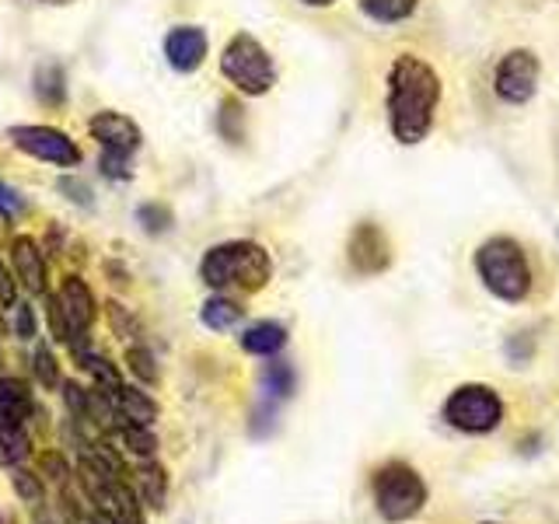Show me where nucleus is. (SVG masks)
I'll return each mask as SVG.
<instances>
[{
    "mask_svg": "<svg viewBox=\"0 0 559 524\" xmlns=\"http://www.w3.org/2000/svg\"><path fill=\"white\" fill-rule=\"evenodd\" d=\"M11 262H14V276L22 279V284L46 297L49 290V270H46V255H43V245L28 238V235H17L11 238Z\"/></svg>",
    "mask_w": 559,
    "mask_h": 524,
    "instance_id": "obj_13",
    "label": "nucleus"
},
{
    "mask_svg": "<svg viewBox=\"0 0 559 524\" xmlns=\"http://www.w3.org/2000/svg\"><path fill=\"white\" fill-rule=\"evenodd\" d=\"M538 74H542V63H538V57L532 49H511L497 63L493 92L507 105H524V102H532L535 92H538Z\"/></svg>",
    "mask_w": 559,
    "mask_h": 524,
    "instance_id": "obj_8",
    "label": "nucleus"
},
{
    "mask_svg": "<svg viewBox=\"0 0 559 524\" xmlns=\"http://www.w3.org/2000/svg\"><path fill=\"white\" fill-rule=\"evenodd\" d=\"M221 74L231 81L241 95H249V98L266 95L270 87L276 84V67H273L270 49L262 46L255 35H249V32L231 35V43L224 46V52H221Z\"/></svg>",
    "mask_w": 559,
    "mask_h": 524,
    "instance_id": "obj_4",
    "label": "nucleus"
},
{
    "mask_svg": "<svg viewBox=\"0 0 559 524\" xmlns=\"http://www.w3.org/2000/svg\"><path fill=\"white\" fill-rule=\"evenodd\" d=\"M206 49H210V39L200 25H175L165 35V60L171 70H179V74L200 70L206 60Z\"/></svg>",
    "mask_w": 559,
    "mask_h": 524,
    "instance_id": "obj_11",
    "label": "nucleus"
},
{
    "mask_svg": "<svg viewBox=\"0 0 559 524\" xmlns=\"http://www.w3.org/2000/svg\"><path fill=\"white\" fill-rule=\"evenodd\" d=\"M11 486H14V493L22 497L28 507H39L43 500H46V489H43V479L35 476V472H28V468H11Z\"/></svg>",
    "mask_w": 559,
    "mask_h": 524,
    "instance_id": "obj_29",
    "label": "nucleus"
},
{
    "mask_svg": "<svg viewBox=\"0 0 559 524\" xmlns=\"http://www.w3.org/2000/svg\"><path fill=\"white\" fill-rule=\"evenodd\" d=\"M95 511H105L109 517H116L119 524H144V511H147V507L140 503L136 489L127 479H119V483H112L95 500Z\"/></svg>",
    "mask_w": 559,
    "mask_h": 524,
    "instance_id": "obj_15",
    "label": "nucleus"
},
{
    "mask_svg": "<svg viewBox=\"0 0 559 524\" xmlns=\"http://www.w3.org/2000/svg\"><path fill=\"white\" fill-rule=\"evenodd\" d=\"M39 4H52V8H60V4H70V0H39Z\"/></svg>",
    "mask_w": 559,
    "mask_h": 524,
    "instance_id": "obj_41",
    "label": "nucleus"
},
{
    "mask_svg": "<svg viewBox=\"0 0 559 524\" xmlns=\"http://www.w3.org/2000/svg\"><path fill=\"white\" fill-rule=\"evenodd\" d=\"M35 413L32 384L25 378H0V430L25 427Z\"/></svg>",
    "mask_w": 559,
    "mask_h": 524,
    "instance_id": "obj_14",
    "label": "nucleus"
},
{
    "mask_svg": "<svg viewBox=\"0 0 559 524\" xmlns=\"http://www.w3.org/2000/svg\"><path fill=\"white\" fill-rule=\"evenodd\" d=\"M130 157L133 154H119V151H102V175L105 179H133V168H130Z\"/></svg>",
    "mask_w": 559,
    "mask_h": 524,
    "instance_id": "obj_34",
    "label": "nucleus"
},
{
    "mask_svg": "<svg viewBox=\"0 0 559 524\" xmlns=\"http://www.w3.org/2000/svg\"><path fill=\"white\" fill-rule=\"evenodd\" d=\"M360 8L378 25H399L416 14L419 0H360Z\"/></svg>",
    "mask_w": 559,
    "mask_h": 524,
    "instance_id": "obj_21",
    "label": "nucleus"
},
{
    "mask_svg": "<svg viewBox=\"0 0 559 524\" xmlns=\"http://www.w3.org/2000/svg\"><path fill=\"white\" fill-rule=\"evenodd\" d=\"M287 346V329L280 322H255L241 332V349L252 357H276Z\"/></svg>",
    "mask_w": 559,
    "mask_h": 524,
    "instance_id": "obj_18",
    "label": "nucleus"
},
{
    "mask_svg": "<svg viewBox=\"0 0 559 524\" xmlns=\"http://www.w3.org/2000/svg\"><path fill=\"white\" fill-rule=\"evenodd\" d=\"M87 524H119L116 517H109L105 511H92V517H87Z\"/></svg>",
    "mask_w": 559,
    "mask_h": 524,
    "instance_id": "obj_39",
    "label": "nucleus"
},
{
    "mask_svg": "<svg viewBox=\"0 0 559 524\" xmlns=\"http://www.w3.org/2000/svg\"><path fill=\"white\" fill-rule=\"evenodd\" d=\"M57 186H60L63 196H70L78 206H92V189H87L81 179H70V175H67V179H60Z\"/></svg>",
    "mask_w": 559,
    "mask_h": 524,
    "instance_id": "obj_37",
    "label": "nucleus"
},
{
    "mask_svg": "<svg viewBox=\"0 0 559 524\" xmlns=\"http://www.w3.org/2000/svg\"><path fill=\"white\" fill-rule=\"evenodd\" d=\"M241 319H245V308L238 301H231V297H224V294H214L200 308V322L206 329H214V332H231Z\"/></svg>",
    "mask_w": 559,
    "mask_h": 524,
    "instance_id": "obj_20",
    "label": "nucleus"
},
{
    "mask_svg": "<svg viewBox=\"0 0 559 524\" xmlns=\"http://www.w3.org/2000/svg\"><path fill=\"white\" fill-rule=\"evenodd\" d=\"M57 301H60V308L67 314L70 329H74L81 340H87V329H92L95 319H98V301H95V290L87 287V279H81L74 273L63 276Z\"/></svg>",
    "mask_w": 559,
    "mask_h": 524,
    "instance_id": "obj_12",
    "label": "nucleus"
},
{
    "mask_svg": "<svg viewBox=\"0 0 559 524\" xmlns=\"http://www.w3.org/2000/svg\"><path fill=\"white\" fill-rule=\"evenodd\" d=\"M14 336L32 343L35 336H39V319H35V305L28 301H17L14 305Z\"/></svg>",
    "mask_w": 559,
    "mask_h": 524,
    "instance_id": "obj_32",
    "label": "nucleus"
},
{
    "mask_svg": "<svg viewBox=\"0 0 559 524\" xmlns=\"http://www.w3.org/2000/svg\"><path fill=\"white\" fill-rule=\"evenodd\" d=\"M441 95V74L416 52H399L389 67V127L399 144L413 147L427 140Z\"/></svg>",
    "mask_w": 559,
    "mask_h": 524,
    "instance_id": "obj_1",
    "label": "nucleus"
},
{
    "mask_svg": "<svg viewBox=\"0 0 559 524\" xmlns=\"http://www.w3.org/2000/svg\"><path fill=\"white\" fill-rule=\"evenodd\" d=\"M28 210V203H25V196L17 192L14 186H8V182H0V217H17V214H25Z\"/></svg>",
    "mask_w": 559,
    "mask_h": 524,
    "instance_id": "obj_35",
    "label": "nucleus"
},
{
    "mask_svg": "<svg viewBox=\"0 0 559 524\" xmlns=\"http://www.w3.org/2000/svg\"><path fill=\"white\" fill-rule=\"evenodd\" d=\"M78 367L81 371L92 374L95 384H102V389H119L122 384V374H119V364H112L109 357H102V354H92V349H78Z\"/></svg>",
    "mask_w": 559,
    "mask_h": 524,
    "instance_id": "obj_22",
    "label": "nucleus"
},
{
    "mask_svg": "<svg viewBox=\"0 0 559 524\" xmlns=\"http://www.w3.org/2000/svg\"><path fill=\"white\" fill-rule=\"evenodd\" d=\"M112 437H116V441H119L122 448H127L130 454H136V458H154V454H157V437H154L151 427L127 424L122 430H116Z\"/></svg>",
    "mask_w": 559,
    "mask_h": 524,
    "instance_id": "obj_24",
    "label": "nucleus"
},
{
    "mask_svg": "<svg viewBox=\"0 0 559 524\" xmlns=\"http://www.w3.org/2000/svg\"><path fill=\"white\" fill-rule=\"evenodd\" d=\"M39 476L52 479V483H67L70 479V462L63 451H43L39 454Z\"/></svg>",
    "mask_w": 559,
    "mask_h": 524,
    "instance_id": "obj_33",
    "label": "nucleus"
},
{
    "mask_svg": "<svg viewBox=\"0 0 559 524\" xmlns=\"http://www.w3.org/2000/svg\"><path fill=\"white\" fill-rule=\"evenodd\" d=\"M217 127H221V136L227 140V144H241V140H245V109H241L235 98H224L221 102Z\"/></svg>",
    "mask_w": 559,
    "mask_h": 524,
    "instance_id": "obj_28",
    "label": "nucleus"
},
{
    "mask_svg": "<svg viewBox=\"0 0 559 524\" xmlns=\"http://www.w3.org/2000/svg\"><path fill=\"white\" fill-rule=\"evenodd\" d=\"M122 360H127L130 374H133L140 384H151V389H154V384L162 381V371H157V360H154V354H151L147 346H130V349H127V357H122Z\"/></svg>",
    "mask_w": 559,
    "mask_h": 524,
    "instance_id": "obj_27",
    "label": "nucleus"
},
{
    "mask_svg": "<svg viewBox=\"0 0 559 524\" xmlns=\"http://www.w3.org/2000/svg\"><path fill=\"white\" fill-rule=\"evenodd\" d=\"M87 133H92L102 151H119V154H136L140 144H144V136H140V127L122 112H112V109H102L87 119Z\"/></svg>",
    "mask_w": 559,
    "mask_h": 524,
    "instance_id": "obj_10",
    "label": "nucleus"
},
{
    "mask_svg": "<svg viewBox=\"0 0 559 524\" xmlns=\"http://www.w3.org/2000/svg\"><path fill=\"white\" fill-rule=\"evenodd\" d=\"M374 503L384 521L392 524L413 521L427 503V483L419 479L416 468L392 462L374 476Z\"/></svg>",
    "mask_w": 559,
    "mask_h": 524,
    "instance_id": "obj_5",
    "label": "nucleus"
},
{
    "mask_svg": "<svg viewBox=\"0 0 559 524\" xmlns=\"http://www.w3.org/2000/svg\"><path fill=\"white\" fill-rule=\"evenodd\" d=\"M28 364H32L35 381H39L43 389H60V364H57V354H52L46 343H35Z\"/></svg>",
    "mask_w": 559,
    "mask_h": 524,
    "instance_id": "obj_26",
    "label": "nucleus"
},
{
    "mask_svg": "<svg viewBox=\"0 0 559 524\" xmlns=\"http://www.w3.org/2000/svg\"><path fill=\"white\" fill-rule=\"evenodd\" d=\"M32 454V441L25 427L17 430H0V468H17Z\"/></svg>",
    "mask_w": 559,
    "mask_h": 524,
    "instance_id": "obj_25",
    "label": "nucleus"
},
{
    "mask_svg": "<svg viewBox=\"0 0 559 524\" xmlns=\"http://www.w3.org/2000/svg\"><path fill=\"white\" fill-rule=\"evenodd\" d=\"M273 259L259 241L238 238L214 245L200 262V279L214 290H245L255 294L270 284Z\"/></svg>",
    "mask_w": 559,
    "mask_h": 524,
    "instance_id": "obj_2",
    "label": "nucleus"
},
{
    "mask_svg": "<svg viewBox=\"0 0 559 524\" xmlns=\"http://www.w3.org/2000/svg\"><path fill=\"white\" fill-rule=\"evenodd\" d=\"M136 497L151 511H165V500H168V472L162 462L154 458H140L136 465Z\"/></svg>",
    "mask_w": 559,
    "mask_h": 524,
    "instance_id": "obj_17",
    "label": "nucleus"
},
{
    "mask_svg": "<svg viewBox=\"0 0 559 524\" xmlns=\"http://www.w3.org/2000/svg\"><path fill=\"white\" fill-rule=\"evenodd\" d=\"M109 322H112V329L119 332V336H133V332H136V319L119 301H109Z\"/></svg>",
    "mask_w": 559,
    "mask_h": 524,
    "instance_id": "obj_36",
    "label": "nucleus"
},
{
    "mask_svg": "<svg viewBox=\"0 0 559 524\" xmlns=\"http://www.w3.org/2000/svg\"><path fill=\"white\" fill-rule=\"evenodd\" d=\"M112 398H116L119 416L127 419V424L151 427L154 419L162 416V406L154 402V395H147L144 389H136V384H119V389H112Z\"/></svg>",
    "mask_w": 559,
    "mask_h": 524,
    "instance_id": "obj_16",
    "label": "nucleus"
},
{
    "mask_svg": "<svg viewBox=\"0 0 559 524\" xmlns=\"http://www.w3.org/2000/svg\"><path fill=\"white\" fill-rule=\"evenodd\" d=\"M136 221H140V227H144L147 235H165L168 227L175 224L171 210L165 203H144V206H136Z\"/></svg>",
    "mask_w": 559,
    "mask_h": 524,
    "instance_id": "obj_31",
    "label": "nucleus"
},
{
    "mask_svg": "<svg viewBox=\"0 0 559 524\" xmlns=\"http://www.w3.org/2000/svg\"><path fill=\"white\" fill-rule=\"evenodd\" d=\"M14 273H8V266L0 262V305H17V284H14Z\"/></svg>",
    "mask_w": 559,
    "mask_h": 524,
    "instance_id": "obj_38",
    "label": "nucleus"
},
{
    "mask_svg": "<svg viewBox=\"0 0 559 524\" xmlns=\"http://www.w3.org/2000/svg\"><path fill=\"white\" fill-rule=\"evenodd\" d=\"M60 395H63V406H67L70 419H74L78 427H92V419H87V389H81L78 381H63Z\"/></svg>",
    "mask_w": 559,
    "mask_h": 524,
    "instance_id": "obj_30",
    "label": "nucleus"
},
{
    "mask_svg": "<svg viewBox=\"0 0 559 524\" xmlns=\"http://www.w3.org/2000/svg\"><path fill=\"white\" fill-rule=\"evenodd\" d=\"M346 259L349 266H354L360 276H378L392 266V245H389V235L381 231L374 221H364L354 227V235H349V245H346Z\"/></svg>",
    "mask_w": 559,
    "mask_h": 524,
    "instance_id": "obj_9",
    "label": "nucleus"
},
{
    "mask_svg": "<svg viewBox=\"0 0 559 524\" xmlns=\"http://www.w3.org/2000/svg\"><path fill=\"white\" fill-rule=\"evenodd\" d=\"M32 87H35V98H39L43 105H49V109H60V105L67 102V74H63V67L60 63L35 67Z\"/></svg>",
    "mask_w": 559,
    "mask_h": 524,
    "instance_id": "obj_19",
    "label": "nucleus"
},
{
    "mask_svg": "<svg viewBox=\"0 0 559 524\" xmlns=\"http://www.w3.org/2000/svg\"><path fill=\"white\" fill-rule=\"evenodd\" d=\"M8 140L11 144L35 157V162H46V165H57V168H74L81 165V147L74 144V136L57 130V127H11L8 130Z\"/></svg>",
    "mask_w": 559,
    "mask_h": 524,
    "instance_id": "obj_7",
    "label": "nucleus"
},
{
    "mask_svg": "<svg viewBox=\"0 0 559 524\" xmlns=\"http://www.w3.org/2000/svg\"><path fill=\"white\" fill-rule=\"evenodd\" d=\"M476 273L483 287L500 297L507 305H521L532 294V266L524 249L507 235H497L479 245L476 252Z\"/></svg>",
    "mask_w": 559,
    "mask_h": 524,
    "instance_id": "obj_3",
    "label": "nucleus"
},
{
    "mask_svg": "<svg viewBox=\"0 0 559 524\" xmlns=\"http://www.w3.org/2000/svg\"><path fill=\"white\" fill-rule=\"evenodd\" d=\"M294 367L287 360H270L262 367V389H266L270 398H290L294 395Z\"/></svg>",
    "mask_w": 559,
    "mask_h": 524,
    "instance_id": "obj_23",
    "label": "nucleus"
},
{
    "mask_svg": "<svg viewBox=\"0 0 559 524\" xmlns=\"http://www.w3.org/2000/svg\"><path fill=\"white\" fill-rule=\"evenodd\" d=\"M444 419L462 433H489L503 424V398L489 384H459L444 402Z\"/></svg>",
    "mask_w": 559,
    "mask_h": 524,
    "instance_id": "obj_6",
    "label": "nucleus"
},
{
    "mask_svg": "<svg viewBox=\"0 0 559 524\" xmlns=\"http://www.w3.org/2000/svg\"><path fill=\"white\" fill-rule=\"evenodd\" d=\"M301 4H308V8H332L336 0H301Z\"/></svg>",
    "mask_w": 559,
    "mask_h": 524,
    "instance_id": "obj_40",
    "label": "nucleus"
}]
</instances>
